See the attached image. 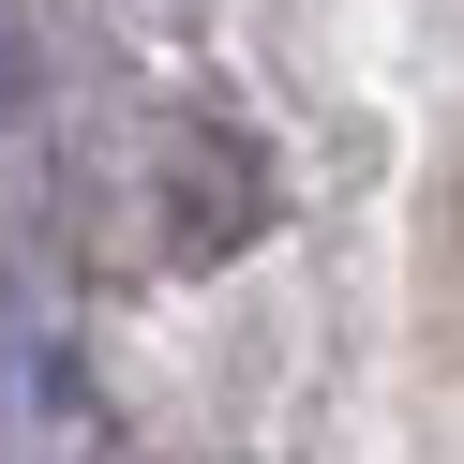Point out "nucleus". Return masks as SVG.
Returning <instances> with one entry per match:
<instances>
[{
	"instance_id": "nucleus-1",
	"label": "nucleus",
	"mask_w": 464,
	"mask_h": 464,
	"mask_svg": "<svg viewBox=\"0 0 464 464\" xmlns=\"http://www.w3.org/2000/svg\"><path fill=\"white\" fill-rule=\"evenodd\" d=\"M31 105V31H15V0H0V121Z\"/></svg>"
}]
</instances>
